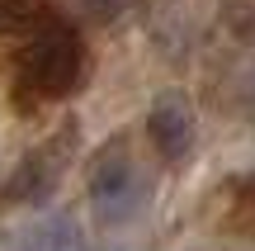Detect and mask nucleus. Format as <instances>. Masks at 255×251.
Listing matches in <instances>:
<instances>
[{
  "mask_svg": "<svg viewBox=\"0 0 255 251\" xmlns=\"http://www.w3.org/2000/svg\"><path fill=\"white\" fill-rule=\"evenodd\" d=\"M85 81V38L66 14L38 9L28 43L19 52V90L33 100H66Z\"/></svg>",
  "mask_w": 255,
  "mask_h": 251,
  "instance_id": "nucleus-1",
  "label": "nucleus"
},
{
  "mask_svg": "<svg viewBox=\"0 0 255 251\" xmlns=\"http://www.w3.org/2000/svg\"><path fill=\"white\" fill-rule=\"evenodd\" d=\"M146 199H151L146 171L137 166L132 147H128L123 138H114L109 147L90 161V209H95V218L109 223V228H123L146 209Z\"/></svg>",
  "mask_w": 255,
  "mask_h": 251,
  "instance_id": "nucleus-2",
  "label": "nucleus"
},
{
  "mask_svg": "<svg viewBox=\"0 0 255 251\" xmlns=\"http://www.w3.org/2000/svg\"><path fill=\"white\" fill-rule=\"evenodd\" d=\"M71 157H76V123H62L52 138L28 147L24 161L9 171L5 204H43V199H52L62 176H66V166H71Z\"/></svg>",
  "mask_w": 255,
  "mask_h": 251,
  "instance_id": "nucleus-3",
  "label": "nucleus"
},
{
  "mask_svg": "<svg viewBox=\"0 0 255 251\" xmlns=\"http://www.w3.org/2000/svg\"><path fill=\"white\" fill-rule=\"evenodd\" d=\"M146 138H151V147L161 152V161H170V166H180V161H189L194 142H199V114H194V100L184 90H156L151 109H146Z\"/></svg>",
  "mask_w": 255,
  "mask_h": 251,
  "instance_id": "nucleus-4",
  "label": "nucleus"
},
{
  "mask_svg": "<svg viewBox=\"0 0 255 251\" xmlns=\"http://www.w3.org/2000/svg\"><path fill=\"white\" fill-rule=\"evenodd\" d=\"M24 242H38V247H81L85 233L71 223V214H57V218H43V228L28 233Z\"/></svg>",
  "mask_w": 255,
  "mask_h": 251,
  "instance_id": "nucleus-5",
  "label": "nucleus"
},
{
  "mask_svg": "<svg viewBox=\"0 0 255 251\" xmlns=\"http://www.w3.org/2000/svg\"><path fill=\"white\" fill-rule=\"evenodd\" d=\"M33 14H38L33 0H0V33H14V28L33 24Z\"/></svg>",
  "mask_w": 255,
  "mask_h": 251,
  "instance_id": "nucleus-6",
  "label": "nucleus"
}]
</instances>
